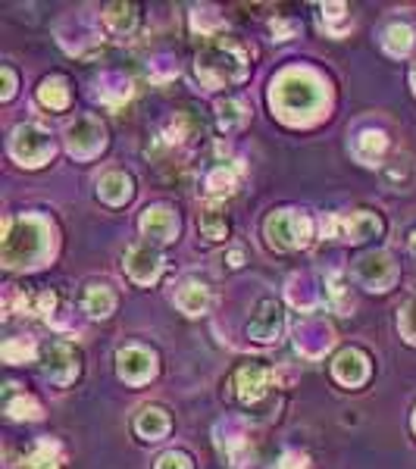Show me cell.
I'll return each mask as SVG.
<instances>
[{
  "label": "cell",
  "instance_id": "obj_45",
  "mask_svg": "<svg viewBox=\"0 0 416 469\" xmlns=\"http://www.w3.org/2000/svg\"><path fill=\"white\" fill-rule=\"evenodd\" d=\"M16 94V72L13 66H0V100H10Z\"/></svg>",
  "mask_w": 416,
  "mask_h": 469
},
{
  "label": "cell",
  "instance_id": "obj_5",
  "mask_svg": "<svg viewBox=\"0 0 416 469\" xmlns=\"http://www.w3.org/2000/svg\"><path fill=\"white\" fill-rule=\"evenodd\" d=\"M263 232H266L269 245L279 247V251H301L313 241V223L307 214H297V210H276V214L266 216L263 223Z\"/></svg>",
  "mask_w": 416,
  "mask_h": 469
},
{
  "label": "cell",
  "instance_id": "obj_18",
  "mask_svg": "<svg viewBox=\"0 0 416 469\" xmlns=\"http://www.w3.org/2000/svg\"><path fill=\"white\" fill-rule=\"evenodd\" d=\"M372 372V360L363 354L360 348H345L338 357L332 360V376L338 385L345 388H360L369 379Z\"/></svg>",
  "mask_w": 416,
  "mask_h": 469
},
{
  "label": "cell",
  "instance_id": "obj_6",
  "mask_svg": "<svg viewBox=\"0 0 416 469\" xmlns=\"http://www.w3.org/2000/svg\"><path fill=\"white\" fill-rule=\"evenodd\" d=\"M319 229H323V238L360 245V241L382 234V219H379L376 214H369V210H354V214H328V216H323Z\"/></svg>",
  "mask_w": 416,
  "mask_h": 469
},
{
  "label": "cell",
  "instance_id": "obj_7",
  "mask_svg": "<svg viewBox=\"0 0 416 469\" xmlns=\"http://www.w3.org/2000/svg\"><path fill=\"white\" fill-rule=\"evenodd\" d=\"M63 141H66V151L85 163V160H94L107 148V129L100 126V120H94V116H78V120H72L69 126L63 129Z\"/></svg>",
  "mask_w": 416,
  "mask_h": 469
},
{
  "label": "cell",
  "instance_id": "obj_32",
  "mask_svg": "<svg viewBox=\"0 0 416 469\" xmlns=\"http://www.w3.org/2000/svg\"><path fill=\"white\" fill-rule=\"evenodd\" d=\"M197 232H201L203 241L216 245V241L229 238V219H225V214L216 203H207V207H201V214H197Z\"/></svg>",
  "mask_w": 416,
  "mask_h": 469
},
{
  "label": "cell",
  "instance_id": "obj_47",
  "mask_svg": "<svg viewBox=\"0 0 416 469\" xmlns=\"http://www.w3.org/2000/svg\"><path fill=\"white\" fill-rule=\"evenodd\" d=\"M225 263H229V269H241L244 266V251H241V247H232V251L225 254Z\"/></svg>",
  "mask_w": 416,
  "mask_h": 469
},
{
  "label": "cell",
  "instance_id": "obj_42",
  "mask_svg": "<svg viewBox=\"0 0 416 469\" xmlns=\"http://www.w3.org/2000/svg\"><path fill=\"white\" fill-rule=\"evenodd\" d=\"M404 172H407V175H413V166L407 163V160H394L391 166H385V170H382L385 182H389L391 188H398V192H400V188L411 185V179H404Z\"/></svg>",
  "mask_w": 416,
  "mask_h": 469
},
{
  "label": "cell",
  "instance_id": "obj_28",
  "mask_svg": "<svg viewBox=\"0 0 416 469\" xmlns=\"http://www.w3.org/2000/svg\"><path fill=\"white\" fill-rule=\"evenodd\" d=\"M213 113H216L219 131H225V135H232V131H241V129L247 126V120H251V109H247V104L241 98H223V100H216Z\"/></svg>",
  "mask_w": 416,
  "mask_h": 469
},
{
  "label": "cell",
  "instance_id": "obj_13",
  "mask_svg": "<svg viewBox=\"0 0 416 469\" xmlns=\"http://www.w3.org/2000/svg\"><path fill=\"white\" fill-rule=\"evenodd\" d=\"M269 385H273V370L260 360H251V363H241L232 376V388H235V398L241 401L244 407H254L260 404L263 398L269 394Z\"/></svg>",
  "mask_w": 416,
  "mask_h": 469
},
{
  "label": "cell",
  "instance_id": "obj_3",
  "mask_svg": "<svg viewBox=\"0 0 416 469\" xmlns=\"http://www.w3.org/2000/svg\"><path fill=\"white\" fill-rule=\"evenodd\" d=\"M194 76L207 91L241 85L251 76V50L232 35H216L197 50L194 57Z\"/></svg>",
  "mask_w": 416,
  "mask_h": 469
},
{
  "label": "cell",
  "instance_id": "obj_30",
  "mask_svg": "<svg viewBox=\"0 0 416 469\" xmlns=\"http://www.w3.org/2000/svg\"><path fill=\"white\" fill-rule=\"evenodd\" d=\"M66 453L54 438H41V442L32 444V451L22 460V469H63Z\"/></svg>",
  "mask_w": 416,
  "mask_h": 469
},
{
  "label": "cell",
  "instance_id": "obj_31",
  "mask_svg": "<svg viewBox=\"0 0 416 469\" xmlns=\"http://www.w3.org/2000/svg\"><path fill=\"white\" fill-rule=\"evenodd\" d=\"M210 288L203 282H185L179 291H175V307H179L185 317H201V313L210 310Z\"/></svg>",
  "mask_w": 416,
  "mask_h": 469
},
{
  "label": "cell",
  "instance_id": "obj_29",
  "mask_svg": "<svg viewBox=\"0 0 416 469\" xmlns=\"http://www.w3.org/2000/svg\"><path fill=\"white\" fill-rule=\"evenodd\" d=\"M326 304L332 313H338V317H348V313H354V295H350V282L348 276L341 273V269H335V273L326 276Z\"/></svg>",
  "mask_w": 416,
  "mask_h": 469
},
{
  "label": "cell",
  "instance_id": "obj_41",
  "mask_svg": "<svg viewBox=\"0 0 416 469\" xmlns=\"http://www.w3.org/2000/svg\"><path fill=\"white\" fill-rule=\"evenodd\" d=\"M398 328H400V339H404L407 344H413V348H416V297H411L404 307H400V313H398Z\"/></svg>",
  "mask_w": 416,
  "mask_h": 469
},
{
  "label": "cell",
  "instance_id": "obj_26",
  "mask_svg": "<svg viewBox=\"0 0 416 469\" xmlns=\"http://www.w3.org/2000/svg\"><path fill=\"white\" fill-rule=\"evenodd\" d=\"M82 310L91 319H107L116 310V291L104 282H91L82 291Z\"/></svg>",
  "mask_w": 416,
  "mask_h": 469
},
{
  "label": "cell",
  "instance_id": "obj_24",
  "mask_svg": "<svg viewBox=\"0 0 416 469\" xmlns=\"http://www.w3.org/2000/svg\"><path fill=\"white\" fill-rule=\"evenodd\" d=\"M131 194H135V182H131V175L120 172V170H109L100 175L98 182V197L109 207H122V203L131 201Z\"/></svg>",
  "mask_w": 416,
  "mask_h": 469
},
{
  "label": "cell",
  "instance_id": "obj_49",
  "mask_svg": "<svg viewBox=\"0 0 416 469\" xmlns=\"http://www.w3.org/2000/svg\"><path fill=\"white\" fill-rule=\"evenodd\" d=\"M411 85H413V94H416V66L411 69Z\"/></svg>",
  "mask_w": 416,
  "mask_h": 469
},
{
  "label": "cell",
  "instance_id": "obj_43",
  "mask_svg": "<svg viewBox=\"0 0 416 469\" xmlns=\"http://www.w3.org/2000/svg\"><path fill=\"white\" fill-rule=\"evenodd\" d=\"M269 32H273V38H276V41H291L297 32H301V22H297V19H282V16H276L273 22H269Z\"/></svg>",
  "mask_w": 416,
  "mask_h": 469
},
{
  "label": "cell",
  "instance_id": "obj_14",
  "mask_svg": "<svg viewBox=\"0 0 416 469\" xmlns=\"http://www.w3.org/2000/svg\"><path fill=\"white\" fill-rule=\"evenodd\" d=\"M285 310L282 304H276L273 297H263L257 307H254V317L247 319V339L257 344H276L285 335Z\"/></svg>",
  "mask_w": 416,
  "mask_h": 469
},
{
  "label": "cell",
  "instance_id": "obj_36",
  "mask_svg": "<svg viewBox=\"0 0 416 469\" xmlns=\"http://www.w3.org/2000/svg\"><path fill=\"white\" fill-rule=\"evenodd\" d=\"M0 357H4V363H10V366L32 363L35 357H38V348H35L32 339L16 335V339H6L4 344H0Z\"/></svg>",
  "mask_w": 416,
  "mask_h": 469
},
{
  "label": "cell",
  "instance_id": "obj_1",
  "mask_svg": "<svg viewBox=\"0 0 416 469\" xmlns=\"http://www.w3.org/2000/svg\"><path fill=\"white\" fill-rule=\"evenodd\" d=\"M269 107L285 126L307 129L328 116V85L310 66H288L269 85Z\"/></svg>",
  "mask_w": 416,
  "mask_h": 469
},
{
  "label": "cell",
  "instance_id": "obj_20",
  "mask_svg": "<svg viewBox=\"0 0 416 469\" xmlns=\"http://www.w3.org/2000/svg\"><path fill=\"white\" fill-rule=\"evenodd\" d=\"M100 28L116 41H126L135 35L138 28V6L126 4V0H116V4H107L100 10Z\"/></svg>",
  "mask_w": 416,
  "mask_h": 469
},
{
  "label": "cell",
  "instance_id": "obj_23",
  "mask_svg": "<svg viewBox=\"0 0 416 469\" xmlns=\"http://www.w3.org/2000/svg\"><path fill=\"white\" fill-rule=\"evenodd\" d=\"M170 429H172V420H170V413H166L163 407L148 404V407L138 410L135 432L144 438V442H163V438L170 435Z\"/></svg>",
  "mask_w": 416,
  "mask_h": 469
},
{
  "label": "cell",
  "instance_id": "obj_15",
  "mask_svg": "<svg viewBox=\"0 0 416 469\" xmlns=\"http://www.w3.org/2000/svg\"><path fill=\"white\" fill-rule=\"evenodd\" d=\"M197 135H201V122H197L192 113H172L170 120L160 126V135L157 141H153V148L166 153H185L197 141Z\"/></svg>",
  "mask_w": 416,
  "mask_h": 469
},
{
  "label": "cell",
  "instance_id": "obj_12",
  "mask_svg": "<svg viewBox=\"0 0 416 469\" xmlns=\"http://www.w3.org/2000/svg\"><path fill=\"white\" fill-rule=\"evenodd\" d=\"M116 372L126 385H148L157 376V357L144 344H126L116 350Z\"/></svg>",
  "mask_w": 416,
  "mask_h": 469
},
{
  "label": "cell",
  "instance_id": "obj_39",
  "mask_svg": "<svg viewBox=\"0 0 416 469\" xmlns=\"http://www.w3.org/2000/svg\"><path fill=\"white\" fill-rule=\"evenodd\" d=\"M32 304H35V300L28 297L26 291H19L16 285H6V288H4V319L19 317V313H26Z\"/></svg>",
  "mask_w": 416,
  "mask_h": 469
},
{
  "label": "cell",
  "instance_id": "obj_38",
  "mask_svg": "<svg viewBox=\"0 0 416 469\" xmlns=\"http://www.w3.org/2000/svg\"><path fill=\"white\" fill-rule=\"evenodd\" d=\"M192 28L201 35V38H216V32L223 28V16L216 13V6H194Z\"/></svg>",
  "mask_w": 416,
  "mask_h": 469
},
{
  "label": "cell",
  "instance_id": "obj_25",
  "mask_svg": "<svg viewBox=\"0 0 416 469\" xmlns=\"http://www.w3.org/2000/svg\"><path fill=\"white\" fill-rule=\"evenodd\" d=\"M389 151V135L382 129H363L360 135L354 138V157L360 160L363 166H379Z\"/></svg>",
  "mask_w": 416,
  "mask_h": 469
},
{
  "label": "cell",
  "instance_id": "obj_35",
  "mask_svg": "<svg viewBox=\"0 0 416 469\" xmlns=\"http://www.w3.org/2000/svg\"><path fill=\"white\" fill-rule=\"evenodd\" d=\"M319 19H323V28L332 38H341V35L350 32V13L345 4H319Z\"/></svg>",
  "mask_w": 416,
  "mask_h": 469
},
{
  "label": "cell",
  "instance_id": "obj_46",
  "mask_svg": "<svg viewBox=\"0 0 416 469\" xmlns=\"http://www.w3.org/2000/svg\"><path fill=\"white\" fill-rule=\"evenodd\" d=\"M279 469H310V457L304 451H285L282 460H279Z\"/></svg>",
  "mask_w": 416,
  "mask_h": 469
},
{
  "label": "cell",
  "instance_id": "obj_48",
  "mask_svg": "<svg viewBox=\"0 0 416 469\" xmlns=\"http://www.w3.org/2000/svg\"><path fill=\"white\" fill-rule=\"evenodd\" d=\"M411 254H413V260H416V232H413V238H411Z\"/></svg>",
  "mask_w": 416,
  "mask_h": 469
},
{
  "label": "cell",
  "instance_id": "obj_27",
  "mask_svg": "<svg viewBox=\"0 0 416 469\" xmlns=\"http://www.w3.org/2000/svg\"><path fill=\"white\" fill-rule=\"evenodd\" d=\"M216 444L238 464L241 451L251 444V435H247V422L244 420H223V422H216Z\"/></svg>",
  "mask_w": 416,
  "mask_h": 469
},
{
  "label": "cell",
  "instance_id": "obj_10",
  "mask_svg": "<svg viewBox=\"0 0 416 469\" xmlns=\"http://www.w3.org/2000/svg\"><path fill=\"white\" fill-rule=\"evenodd\" d=\"M57 38L66 50H69L72 57H94L100 50V41H104V35H100V28L94 26L91 19H85L82 13H76V16H66L60 22V28H57Z\"/></svg>",
  "mask_w": 416,
  "mask_h": 469
},
{
  "label": "cell",
  "instance_id": "obj_8",
  "mask_svg": "<svg viewBox=\"0 0 416 469\" xmlns=\"http://www.w3.org/2000/svg\"><path fill=\"white\" fill-rule=\"evenodd\" d=\"M354 278L372 295H385L398 282V263L389 251H369L354 263Z\"/></svg>",
  "mask_w": 416,
  "mask_h": 469
},
{
  "label": "cell",
  "instance_id": "obj_37",
  "mask_svg": "<svg viewBox=\"0 0 416 469\" xmlns=\"http://www.w3.org/2000/svg\"><path fill=\"white\" fill-rule=\"evenodd\" d=\"M6 416L16 422H35L44 416V410L38 401L32 398V394H16V398L6 401Z\"/></svg>",
  "mask_w": 416,
  "mask_h": 469
},
{
  "label": "cell",
  "instance_id": "obj_34",
  "mask_svg": "<svg viewBox=\"0 0 416 469\" xmlns=\"http://www.w3.org/2000/svg\"><path fill=\"white\" fill-rule=\"evenodd\" d=\"M72 100V91H69V82L63 76H47L44 82L38 85V104L54 109V113H63Z\"/></svg>",
  "mask_w": 416,
  "mask_h": 469
},
{
  "label": "cell",
  "instance_id": "obj_22",
  "mask_svg": "<svg viewBox=\"0 0 416 469\" xmlns=\"http://www.w3.org/2000/svg\"><path fill=\"white\" fill-rule=\"evenodd\" d=\"M285 297H288V304L295 307V310L313 313L319 307V300H323V291L317 288V278L310 273H295L285 282Z\"/></svg>",
  "mask_w": 416,
  "mask_h": 469
},
{
  "label": "cell",
  "instance_id": "obj_2",
  "mask_svg": "<svg viewBox=\"0 0 416 469\" xmlns=\"http://www.w3.org/2000/svg\"><path fill=\"white\" fill-rule=\"evenodd\" d=\"M57 251V232L38 214H26L16 219H4V241H0V260L6 269H38Z\"/></svg>",
  "mask_w": 416,
  "mask_h": 469
},
{
  "label": "cell",
  "instance_id": "obj_4",
  "mask_svg": "<svg viewBox=\"0 0 416 469\" xmlns=\"http://www.w3.org/2000/svg\"><path fill=\"white\" fill-rule=\"evenodd\" d=\"M57 153V144L50 131L38 126V122H22L10 135V157L26 170H38V166L50 163Z\"/></svg>",
  "mask_w": 416,
  "mask_h": 469
},
{
  "label": "cell",
  "instance_id": "obj_44",
  "mask_svg": "<svg viewBox=\"0 0 416 469\" xmlns=\"http://www.w3.org/2000/svg\"><path fill=\"white\" fill-rule=\"evenodd\" d=\"M153 469H194L192 457H188L185 451H166L163 457L157 460V466Z\"/></svg>",
  "mask_w": 416,
  "mask_h": 469
},
{
  "label": "cell",
  "instance_id": "obj_9",
  "mask_svg": "<svg viewBox=\"0 0 416 469\" xmlns=\"http://www.w3.org/2000/svg\"><path fill=\"white\" fill-rule=\"evenodd\" d=\"M82 372V357L72 344L66 341H54L44 348V357H41V376L47 379L50 385L57 388H66L72 385Z\"/></svg>",
  "mask_w": 416,
  "mask_h": 469
},
{
  "label": "cell",
  "instance_id": "obj_21",
  "mask_svg": "<svg viewBox=\"0 0 416 469\" xmlns=\"http://www.w3.org/2000/svg\"><path fill=\"white\" fill-rule=\"evenodd\" d=\"M94 100L104 107H122L131 98V78L126 72H100V78H94Z\"/></svg>",
  "mask_w": 416,
  "mask_h": 469
},
{
  "label": "cell",
  "instance_id": "obj_11",
  "mask_svg": "<svg viewBox=\"0 0 416 469\" xmlns=\"http://www.w3.org/2000/svg\"><path fill=\"white\" fill-rule=\"evenodd\" d=\"M332 348H335V328L326 319L310 317L295 326V350L304 360H323Z\"/></svg>",
  "mask_w": 416,
  "mask_h": 469
},
{
  "label": "cell",
  "instance_id": "obj_40",
  "mask_svg": "<svg viewBox=\"0 0 416 469\" xmlns=\"http://www.w3.org/2000/svg\"><path fill=\"white\" fill-rule=\"evenodd\" d=\"M148 76H151V82H157V85H163V82H170V78L179 76V66H175L172 57H153V60L148 63Z\"/></svg>",
  "mask_w": 416,
  "mask_h": 469
},
{
  "label": "cell",
  "instance_id": "obj_17",
  "mask_svg": "<svg viewBox=\"0 0 416 469\" xmlns=\"http://www.w3.org/2000/svg\"><path fill=\"white\" fill-rule=\"evenodd\" d=\"M241 179H244V163L241 160H219L216 166H210L207 175H203V194L210 201H219V197H229L238 192Z\"/></svg>",
  "mask_w": 416,
  "mask_h": 469
},
{
  "label": "cell",
  "instance_id": "obj_16",
  "mask_svg": "<svg viewBox=\"0 0 416 469\" xmlns=\"http://www.w3.org/2000/svg\"><path fill=\"white\" fill-rule=\"evenodd\" d=\"M122 269L135 285H153L163 276V254L157 251V245L141 241V245H131L122 260Z\"/></svg>",
  "mask_w": 416,
  "mask_h": 469
},
{
  "label": "cell",
  "instance_id": "obj_50",
  "mask_svg": "<svg viewBox=\"0 0 416 469\" xmlns=\"http://www.w3.org/2000/svg\"><path fill=\"white\" fill-rule=\"evenodd\" d=\"M413 429H416V413H413Z\"/></svg>",
  "mask_w": 416,
  "mask_h": 469
},
{
  "label": "cell",
  "instance_id": "obj_19",
  "mask_svg": "<svg viewBox=\"0 0 416 469\" xmlns=\"http://www.w3.org/2000/svg\"><path fill=\"white\" fill-rule=\"evenodd\" d=\"M141 234L151 245H170V241H175V234H179V216L170 207H163V203L148 207L141 214Z\"/></svg>",
  "mask_w": 416,
  "mask_h": 469
},
{
  "label": "cell",
  "instance_id": "obj_33",
  "mask_svg": "<svg viewBox=\"0 0 416 469\" xmlns=\"http://www.w3.org/2000/svg\"><path fill=\"white\" fill-rule=\"evenodd\" d=\"M413 41H416V35L407 22H391V26H385V32H382V50L389 57H394V60L411 54Z\"/></svg>",
  "mask_w": 416,
  "mask_h": 469
}]
</instances>
